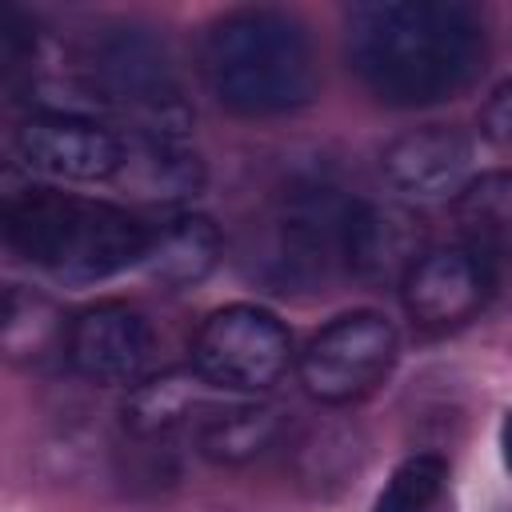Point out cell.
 Listing matches in <instances>:
<instances>
[{"label":"cell","mask_w":512,"mask_h":512,"mask_svg":"<svg viewBox=\"0 0 512 512\" xmlns=\"http://www.w3.org/2000/svg\"><path fill=\"white\" fill-rule=\"evenodd\" d=\"M220 256H224L220 228L208 216L188 212V216H172L148 236V252L140 268L160 288H192L212 276Z\"/></svg>","instance_id":"cell-13"},{"label":"cell","mask_w":512,"mask_h":512,"mask_svg":"<svg viewBox=\"0 0 512 512\" xmlns=\"http://www.w3.org/2000/svg\"><path fill=\"white\" fill-rule=\"evenodd\" d=\"M88 92L96 104L116 108L136 128L132 136H172L184 140L192 112L176 80L168 48L136 24H116L88 44Z\"/></svg>","instance_id":"cell-4"},{"label":"cell","mask_w":512,"mask_h":512,"mask_svg":"<svg viewBox=\"0 0 512 512\" xmlns=\"http://www.w3.org/2000/svg\"><path fill=\"white\" fill-rule=\"evenodd\" d=\"M12 152L28 172L60 184H100L124 168V140L96 116L64 108L24 116L12 132Z\"/></svg>","instance_id":"cell-8"},{"label":"cell","mask_w":512,"mask_h":512,"mask_svg":"<svg viewBox=\"0 0 512 512\" xmlns=\"http://www.w3.org/2000/svg\"><path fill=\"white\" fill-rule=\"evenodd\" d=\"M400 352V336L384 312L356 308L328 320L296 356L304 392L320 404H352L384 384Z\"/></svg>","instance_id":"cell-7"},{"label":"cell","mask_w":512,"mask_h":512,"mask_svg":"<svg viewBox=\"0 0 512 512\" xmlns=\"http://www.w3.org/2000/svg\"><path fill=\"white\" fill-rule=\"evenodd\" d=\"M292 364L288 328L260 304H224L208 312L192 336V368L204 384L256 396L280 384Z\"/></svg>","instance_id":"cell-6"},{"label":"cell","mask_w":512,"mask_h":512,"mask_svg":"<svg viewBox=\"0 0 512 512\" xmlns=\"http://www.w3.org/2000/svg\"><path fill=\"white\" fill-rule=\"evenodd\" d=\"M4 236L16 256L44 268L52 280L88 288L144 264L152 232L120 204L24 188L4 204Z\"/></svg>","instance_id":"cell-3"},{"label":"cell","mask_w":512,"mask_h":512,"mask_svg":"<svg viewBox=\"0 0 512 512\" xmlns=\"http://www.w3.org/2000/svg\"><path fill=\"white\" fill-rule=\"evenodd\" d=\"M344 56L380 104L428 108L480 76L488 28L460 0H368L344 12Z\"/></svg>","instance_id":"cell-1"},{"label":"cell","mask_w":512,"mask_h":512,"mask_svg":"<svg viewBox=\"0 0 512 512\" xmlns=\"http://www.w3.org/2000/svg\"><path fill=\"white\" fill-rule=\"evenodd\" d=\"M212 384L200 380L196 368H172L160 376H144L136 388H128L124 400V428L132 436H164L172 428H180L184 420H192L196 412L208 408V392ZM200 420V416H196Z\"/></svg>","instance_id":"cell-17"},{"label":"cell","mask_w":512,"mask_h":512,"mask_svg":"<svg viewBox=\"0 0 512 512\" xmlns=\"http://www.w3.org/2000/svg\"><path fill=\"white\" fill-rule=\"evenodd\" d=\"M200 68L208 92L236 116H284L308 108L320 88L308 28L280 8H236L212 20Z\"/></svg>","instance_id":"cell-2"},{"label":"cell","mask_w":512,"mask_h":512,"mask_svg":"<svg viewBox=\"0 0 512 512\" xmlns=\"http://www.w3.org/2000/svg\"><path fill=\"white\" fill-rule=\"evenodd\" d=\"M500 456H504V468L512 472V408L500 420Z\"/></svg>","instance_id":"cell-21"},{"label":"cell","mask_w":512,"mask_h":512,"mask_svg":"<svg viewBox=\"0 0 512 512\" xmlns=\"http://www.w3.org/2000/svg\"><path fill=\"white\" fill-rule=\"evenodd\" d=\"M64 360L92 384L136 388L152 364V324L132 304H92L68 320Z\"/></svg>","instance_id":"cell-9"},{"label":"cell","mask_w":512,"mask_h":512,"mask_svg":"<svg viewBox=\"0 0 512 512\" xmlns=\"http://www.w3.org/2000/svg\"><path fill=\"white\" fill-rule=\"evenodd\" d=\"M380 176L404 204L456 200L472 180V140L452 124L408 128L384 148Z\"/></svg>","instance_id":"cell-10"},{"label":"cell","mask_w":512,"mask_h":512,"mask_svg":"<svg viewBox=\"0 0 512 512\" xmlns=\"http://www.w3.org/2000/svg\"><path fill=\"white\" fill-rule=\"evenodd\" d=\"M136 196L156 204L188 200L204 188V160L172 136H132L124 140V168L120 176Z\"/></svg>","instance_id":"cell-14"},{"label":"cell","mask_w":512,"mask_h":512,"mask_svg":"<svg viewBox=\"0 0 512 512\" xmlns=\"http://www.w3.org/2000/svg\"><path fill=\"white\" fill-rule=\"evenodd\" d=\"M404 308L424 328H456L492 296V264L464 244L428 248L400 284Z\"/></svg>","instance_id":"cell-11"},{"label":"cell","mask_w":512,"mask_h":512,"mask_svg":"<svg viewBox=\"0 0 512 512\" xmlns=\"http://www.w3.org/2000/svg\"><path fill=\"white\" fill-rule=\"evenodd\" d=\"M352 208L356 200L340 196L336 188H296L272 212L252 272L280 292L324 284L332 268H344Z\"/></svg>","instance_id":"cell-5"},{"label":"cell","mask_w":512,"mask_h":512,"mask_svg":"<svg viewBox=\"0 0 512 512\" xmlns=\"http://www.w3.org/2000/svg\"><path fill=\"white\" fill-rule=\"evenodd\" d=\"M64 340H68V324L56 320L52 304L44 296H36L32 288H20L12 284L4 292V348L12 360H36L52 348L64 352Z\"/></svg>","instance_id":"cell-18"},{"label":"cell","mask_w":512,"mask_h":512,"mask_svg":"<svg viewBox=\"0 0 512 512\" xmlns=\"http://www.w3.org/2000/svg\"><path fill=\"white\" fill-rule=\"evenodd\" d=\"M444 480H448V468L440 456H408L392 468L388 484L380 488L372 512H428L440 492H444Z\"/></svg>","instance_id":"cell-19"},{"label":"cell","mask_w":512,"mask_h":512,"mask_svg":"<svg viewBox=\"0 0 512 512\" xmlns=\"http://www.w3.org/2000/svg\"><path fill=\"white\" fill-rule=\"evenodd\" d=\"M424 232L408 208L356 200L344 240V268L364 284H404L424 256Z\"/></svg>","instance_id":"cell-12"},{"label":"cell","mask_w":512,"mask_h":512,"mask_svg":"<svg viewBox=\"0 0 512 512\" xmlns=\"http://www.w3.org/2000/svg\"><path fill=\"white\" fill-rule=\"evenodd\" d=\"M456 228L468 252L480 260L512 256V168L480 172L456 196Z\"/></svg>","instance_id":"cell-16"},{"label":"cell","mask_w":512,"mask_h":512,"mask_svg":"<svg viewBox=\"0 0 512 512\" xmlns=\"http://www.w3.org/2000/svg\"><path fill=\"white\" fill-rule=\"evenodd\" d=\"M280 436V412L264 400H232V404H208L196 420V444L216 464H244L272 448Z\"/></svg>","instance_id":"cell-15"},{"label":"cell","mask_w":512,"mask_h":512,"mask_svg":"<svg viewBox=\"0 0 512 512\" xmlns=\"http://www.w3.org/2000/svg\"><path fill=\"white\" fill-rule=\"evenodd\" d=\"M480 128H484L488 140L512 148V80H504V84L492 88V96L480 108Z\"/></svg>","instance_id":"cell-20"}]
</instances>
